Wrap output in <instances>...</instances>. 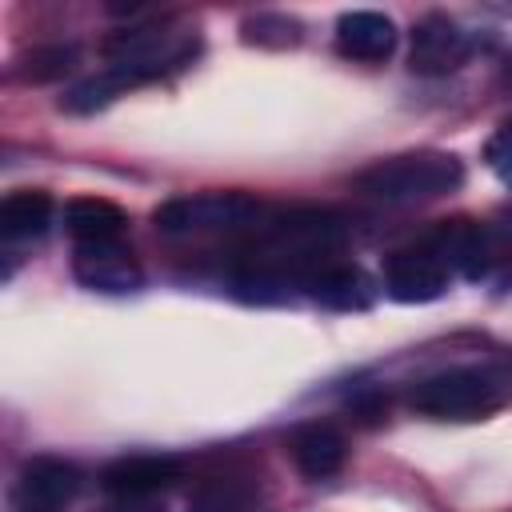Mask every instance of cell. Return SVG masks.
<instances>
[{
    "label": "cell",
    "mask_w": 512,
    "mask_h": 512,
    "mask_svg": "<svg viewBox=\"0 0 512 512\" xmlns=\"http://www.w3.org/2000/svg\"><path fill=\"white\" fill-rule=\"evenodd\" d=\"M72 272L84 288L92 292H136L144 284L140 260L132 256V248H124L120 240H96V244H76L72 256Z\"/></svg>",
    "instance_id": "6"
},
{
    "label": "cell",
    "mask_w": 512,
    "mask_h": 512,
    "mask_svg": "<svg viewBox=\"0 0 512 512\" xmlns=\"http://www.w3.org/2000/svg\"><path fill=\"white\" fill-rule=\"evenodd\" d=\"M468 52H472L468 32L452 16L432 12L416 24L408 60H412V72H420V76H448L468 60Z\"/></svg>",
    "instance_id": "9"
},
{
    "label": "cell",
    "mask_w": 512,
    "mask_h": 512,
    "mask_svg": "<svg viewBox=\"0 0 512 512\" xmlns=\"http://www.w3.org/2000/svg\"><path fill=\"white\" fill-rule=\"evenodd\" d=\"M72 68H76V48L72 44H40L20 60V80L48 84V80H60Z\"/></svg>",
    "instance_id": "16"
},
{
    "label": "cell",
    "mask_w": 512,
    "mask_h": 512,
    "mask_svg": "<svg viewBox=\"0 0 512 512\" xmlns=\"http://www.w3.org/2000/svg\"><path fill=\"white\" fill-rule=\"evenodd\" d=\"M464 184V164L452 152H400L368 164L356 176V192L376 204H424L456 192Z\"/></svg>",
    "instance_id": "2"
},
{
    "label": "cell",
    "mask_w": 512,
    "mask_h": 512,
    "mask_svg": "<svg viewBox=\"0 0 512 512\" xmlns=\"http://www.w3.org/2000/svg\"><path fill=\"white\" fill-rule=\"evenodd\" d=\"M156 228L164 236H208V232H236L256 228L260 200L248 192H192L172 196L156 208Z\"/></svg>",
    "instance_id": "4"
},
{
    "label": "cell",
    "mask_w": 512,
    "mask_h": 512,
    "mask_svg": "<svg viewBox=\"0 0 512 512\" xmlns=\"http://www.w3.org/2000/svg\"><path fill=\"white\" fill-rule=\"evenodd\" d=\"M484 160H488L492 176H496L500 184L512 188V120H504V124L488 136V144H484Z\"/></svg>",
    "instance_id": "17"
},
{
    "label": "cell",
    "mask_w": 512,
    "mask_h": 512,
    "mask_svg": "<svg viewBox=\"0 0 512 512\" xmlns=\"http://www.w3.org/2000/svg\"><path fill=\"white\" fill-rule=\"evenodd\" d=\"M308 296L324 308H340V312H352V308H368L372 304V280L356 268V264H324L312 280H308Z\"/></svg>",
    "instance_id": "12"
},
{
    "label": "cell",
    "mask_w": 512,
    "mask_h": 512,
    "mask_svg": "<svg viewBox=\"0 0 512 512\" xmlns=\"http://www.w3.org/2000/svg\"><path fill=\"white\" fill-rule=\"evenodd\" d=\"M112 512H164V508H156V504H148V500H124V504L112 508Z\"/></svg>",
    "instance_id": "18"
},
{
    "label": "cell",
    "mask_w": 512,
    "mask_h": 512,
    "mask_svg": "<svg viewBox=\"0 0 512 512\" xmlns=\"http://www.w3.org/2000/svg\"><path fill=\"white\" fill-rule=\"evenodd\" d=\"M188 512H256V484L248 476H212L192 492Z\"/></svg>",
    "instance_id": "15"
},
{
    "label": "cell",
    "mask_w": 512,
    "mask_h": 512,
    "mask_svg": "<svg viewBox=\"0 0 512 512\" xmlns=\"http://www.w3.org/2000/svg\"><path fill=\"white\" fill-rule=\"evenodd\" d=\"M452 284V264L440 256V248L428 240V244H416V248H404L388 260L384 268V292L400 304H428V300H440Z\"/></svg>",
    "instance_id": "5"
},
{
    "label": "cell",
    "mask_w": 512,
    "mask_h": 512,
    "mask_svg": "<svg viewBox=\"0 0 512 512\" xmlns=\"http://www.w3.org/2000/svg\"><path fill=\"white\" fill-rule=\"evenodd\" d=\"M196 44H200L196 32H176V28H124L116 36H108V44H104L108 68L100 76L80 80L60 100V108H68V112H96V108L112 104L124 88L144 84V80H156V76L188 64L196 56Z\"/></svg>",
    "instance_id": "1"
},
{
    "label": "cell",
    "mask_w": 512,
    "mask_h": 512,
    "mask_svg": "<svg viewBox=\"0 0 512 512\" xmlns=\"http://www.w3.org/2000/svg\"><path fill=\"white\" fill-rule=\"evenodd\" d=\"M80 468L60 456H32L20 468L16 480V504L20 512H60L80 492Z\"/></svg>",
    "instance_id": "7"
},
{
    "label": "cell",
    "mask_w": 512,
    "mask_h": 512,
    "mask_svg": "<svg viewBox=\"0 0 512 512\" xmlns=\"http://www.w3.org/2000/svg\"><path fill=\"white\" fill-rule=\"evenodd\" d=\"M180 472H184L180 456H168V452H132V456L112 460L100 472V488L108 496H120V500H148L152 492L176 484Z\"/></svg>",
    "instance_id": "8"
},
{
    "label": "cell",
    "mask_w": 512,
    "mask_h": 512,
    "mask_svg": "<svg viewBox=\"0 0 512 512\" xmlns=\"http://www.w3.org/2000/svg\"><path fill=\"white\" fill-rule=\"evenodd\" d=\"M412 408L432 420H480L512 400V380L500 368L460 364L412 384Z\"/></svg>",
    "instance_id": "3"
},
{
    "label": "cell",
    "mask_w": 512,
    "mask_h": 512,
    "mask_svg": "<svg viewBox=\"0 0 512 512\" xmlns=\"http://www.w3.org/2000/svg\"><path fill=\"white\" fill-rule=\"evenodd\" d=\"M52 224V196L40 188L8 192L0 204V236L4 240H36Z\"/></svg>",
    "instance_id": "13"
},
{
    "label": "cell",
    "mask_w": 512,
    "mask_h": 512,
    "mask_svg": "<svg viewBox=\"0 0 512 512\" xmlns=\"http://www.w3.org/2000/svg\"><path fill=\"white\" fill-rule=\"evenodd\" d=\"M336 48L352 60H384L396 48V24L372 8L344 12L336 20Z\"/></svg>",
    "instance_id": "11"
},
{
    "label": "cell",
    "mask_w": 512,
    "mask_h": 512,
    "mask_svg": "<svg viewBox=\"0 0 512 512\" xmlns=\"http://www.w3.org/2000/svg\"><path fill=\"white\" fill-rule=\"evenodd\" d=\"M288 456L292 464L300 468V476L308 480H328L344 468V456H348V444L344 436L332 428V424H300L292 436H288Z\"/></svg>",
    "instance_id": "10"
},
{
    "label": "cell",
    "mask_w": 512,
    "mask_h": 512,
    "mask_svg": "<svg viewBox=\"0 0 512 512\" xmlns=\"http://www.w3.org/2000/svg\"><path fill=\"white\" fill-rule=\"evenodd\" d=\"M124 212L112 200L100 196H76L64 208V228L76 236V244H96V240H120L124 232Z\"/></svg>",
    "instance_id": "14"
},
{
    "label": "cell",
    "mask_w": 512,
    "mask_h": 512,
    "mask_svg": "<svg viewBox=\"0 0 512 512\" xmlns=\"http://www.w3.org/2000/svg\"><path fill=\"white\" fill-rule=\"evenodd\" d=\"M496 232H500V236H512V212L500 216V228H496Z\"/></svg>",
    "instance_id": "19"
}]
</instances>
